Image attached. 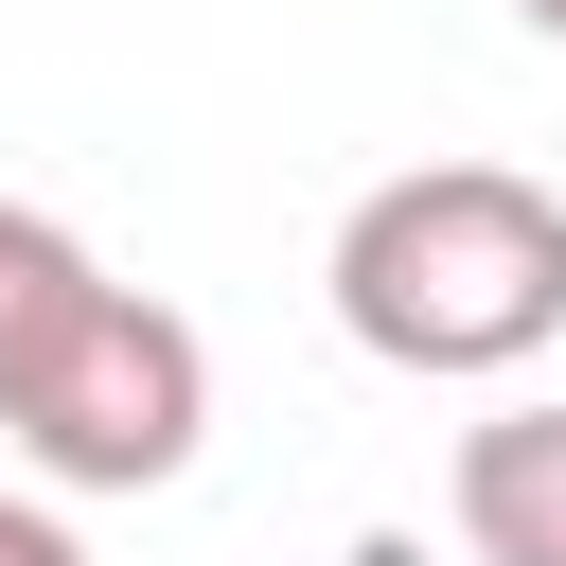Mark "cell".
Here are the masks:
<instances>
[{
	"mask_svg": "<svg viewBox=\"0 0 566 566\" xmlns=\"http://www.w3.org/2000/svg\"><path fill=\"white\" fill-rule=\"evenodd\" d=\"M336 336L424 389H495L566 336V195L513 159H407L336 212Z\"/></svg>",
	"mask_w": 566,
	"mask_h": 566,
	"instance_id": "obj_1",
	"label": "cell"
},
{
	"mask_svg": "<svg viewBox=\"0 0 566 566\" xmlns=\"http://www.w3.org/2000/svg\"><path fill=\"white\" fill-rule=\"evenodd\" d=\"M0 442H18L53 495H159V478H195V442H212V336H195L177 301L106 283V301L53 336V371L0 407Z\"/></svg>",
	"mask_w": 566,
	"mask_h": 566,
	"instance_id": "obj_2",
	"label": "cell"
},
{
	"mask_svg": "<svg viewBox=\"0 0 566 566\" xmlns=\"http://www.w3.org/2000/svg\"><path fill=\"white\" fill-rule=\"evenodd\" d=\"M442 513H460L478 566H566V407L548 389L531 407H478L460 460H442Z\"/></svg>",
	"mask_w": 566,
	"mask_h": 566,
	"instance_id": "obj_3",
	"label": "cell"
},
{
	"mask_svg": "<svg viewBox=\"0 0 566 566\" xmlns=\"http://www.w3.org/2000/svg\"><path fill=\"white\" fill-rule=\"evenodd\" d=\"M88 301H106V265H88L53 212H18V195H0V407L53 371V336H71Z\"/></svg>",
	"mask_w": 566,
	"mask_h": 566,
	"instance_id": "obj_4",
	"label": "cell"
},
{
	"mask_svg": "<svg viewBox=\"0 0 566 566\" xmlns=\"http://www.w3.org/2000/svg\"><path fill=\"white\" fill-rule=\"evenodd\" d=\"M0 566H88V548H71V513H53V495H0Z\"/></svg>",
	"mask_w": 566,
	"mask_h": 566,
	"instance_id": "obj_5",
	"label": "cell"
},
{
	"mask_svg": "<svg viewBox=\"0 0 566 566\" xmlns=\"http://www.w3.org/2000/svg\"><path fill=\"white\" fill-rule=\"evenodd\" d=\"M513 18H531V35H548V53H566V0H513Z\"/></svg>",
	"mask_w": 566,
	"mask_h": 566,
	"instance_id": "obj_6",
	"label": "cell"
}]
</instances>
